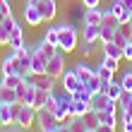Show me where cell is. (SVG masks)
Listing matches in <instances>:
<instances>
[{"mask_svg": "<svg viewBox=\"0 0 132 132\" xmlns=\"http://www.w3.org/2000/svg\"><path fill=\"white\" fill-rule=\"evenodd\" d=\"M3 19H5V17H3V12H0V22H3Z\"/></svg>", "mask_w": 132, "mask_h": 132, "instance_id": "obj_43", "label": "cell"}, {"mask_svg": "<svg viewBox=\"0 0 132 132\" xmlns=\"http://www.w3.org/2000/svg\"><path fill=\"white\" fill-rule=\"evenodd\" d=\"M122 58H125V60H132V41H127L125 46H122Z\"/></svg>", "mask_w": 132, "mask_h": 132, "instance_id": "obj_34", "label": "cell"}, {"mask_svg": "<svg viewBox=\"0 0 132 132\" xmlns=\"http://www.w3.org/2000/svg\"><path fill=\"white\" fill-rule=\"evenodd\" d=\"M36 7H38V12H41L43 22H53V19H55V14H58L55 0H41V3H36Z\"/></svg>", "mask_w": 132, "mask_h": 132, "instance_id": "obj_7", "label": "cell"}, {"mask_svg": "<svg viewBox=\"0 0 132 132\" xmlns=\"http://www.w3.org/2000/svg\"><path fill=\"white\" fill-rule=\"evenodd\" d=\"M122 84L120 82H115V79H111L108 82V87H106V94H108V98H113V101H118L120 96H122Z\"/></svg>", "mask_w": 132, "mask_h": 132, "instance_id": "obj_21", "label": "cell"}, {"mask_svg": "<svg viewBox=\"0 0 132 132\" xmlns=\"http://www.w3.org/2000/svg\"><path fill=\"white\" fill-rule=\"evenodd\" d=\"M72 70H75V75L79 77V82H82V84H87L91 77L96 75V67H91V65H87V63H77Z\"/></svg>", "mask_w": 132, "mask_h": 132, "instance_id": "obj_10", "label": "cell"}, {"mask_svg": "<svg viewBox=\"0 0 132 132\" xmlns=\"http://www.w3.org/2000/svg\"><path fill=\"white\" fill-rule=\"evenodd\" d=\"M120 3H122V7H125V10L132 14V0H120Z\"/></svg>", "mask_w": 132, "mask_h": 132, "instance_id": "obj_39", "label": "cell"}, {"mask_svg": "<svg viewBox=\"0 0 132 132\" xmlns=\"http://www.w3.org/2000/svg\"><path fill=\"white\" fill-rule=\"evenodd\" d=\"M34 96H36V84H34L31 79L22 82L19 87H17V98H19V103L34 106Z\"/></svg>", "mask_w": 132, "mask_h": 132, "instance_id": "obj_4", "label": "cell"}, {"mask_svg": "<svg viewBox=\"0 0 132 132\" xmlns=\"http://www.w3.org/2000/svg\"><path fill=\"white\" fill-rule=\"evenodd\" d=\"M87 132H96V130H87Z\"/></svg>", "mask_w": 132, "mask_h": 132, "instance_id": "obj_44", "label": "cell"}, {"mask_svg": "<svg viewBox=\"0 0 132 132\" xmlns=\"http://www.w3.org/2000/svg\"><path fill=\"white\" fill-rule=\"evenodd\" d=\"M103 55H111V58H118V60H122V48H120L118 43L108 41V43H103Z\"/></svg>", "mask_w": 132, "mask_h": 132, "instance_id": "obj_23", "label": "cell"}, {"mask_svg": "<svg viewBox=\"0 0 132 132\" xmlns=\"http://www.w3.org/2000/svg\"><path fill=\"white\" fill-rule=\"evenodd\" d=\"M82 120H84V125H87V130H96V127L101 125V120H98V111H94V108H89V111L82 115Z\"/></svg>", "mask_w": 132, "mask_h": 132, "instance_id": "obj_18", "label": "cell"}, {"mask_svg": "<svg viewBox=\"0 0 132 132\" xmlns=\"http://www.w3.org/2000/svg\"><path fill=\"white\" fill-rule=\"evenodd\" d=\"M101 34V27H91V24H82V41L87 43H96Z\"/></svg>", "mask_w": 132, "mask_h": 132, "instance_id": "obj_16", "label": "cell"}, {"mask_svg": "<svg viewBox=\"0 0 132 132\" xmlns=\"http://www.w3.org/2000/svg\"><path fill=\"white\" fill-rule=\"evenodd\" d=\"M82 5H84V7H98L101 0H82Z\"/></svg>", "mask_w": 132, "mask_h": 132, "instance_id": "obj_37", "label": "cell"}, {"mask_svg": "<svg viewBox=\"0 0 132 132\" xmlns=\"http://www.w3.org/2000/svg\"><path fill=\"white\" fill-rule=\"evenodd\" d=\"M0 46H3V38H0Z\"/></svg>", "mask_w": 132, "mask_h": 132, "instance_id": "obj_45", "label": "cell"}, {"mask_svg": "<svg viewBox=\"0 0 132 132\" xmlns=\"http://www.w3.org/2000/svg\"><path fill=\"white\" fill-rule=\"evenodd\" d=\"M29 3H34V5H36V3H41V0H29Z\"/></svg>", "mask_w": 132, "mask_h": 132, "instance_id": "obj_42", "label": "cell"}, {"mask_svg": "<svg viewBox=\"0 0 132 132\" xmlns=\"http://www.w3.org/2000/svg\"><path fill=\"white\" fill-rule=\"evenodd\" d=\"M79 41V31L75 24H58V48L63 53H72Z\"/></svg>", "mask_w": 132, "mask_h": 132, "instance_id": "obj_1", "label": "cell"}, {"mask_svg": "<svg viewBox=\"0 0 132 132\" xmlns=\"http://www.w3.org/2000/svg\"><path fill=\"white\" fill-rule=\"evenodd\" d=\"M7 46H10L12 51H17V48H22V46H24V29H22L19 24H14V29H12V34H10V41H7Z\"/></svg>", "mask_w": 132, "mask_h": 132, "instance_id": "obj_15", "label": "cell"}, {"mask_svg": "<svg viewBox=\"0 0 132 132\" xmlns=\"http://www.w3.org/2000/svg\"><path fill=\"white\" fill-rule=\"evenodd\" d=\"M12 72H17V58H14V51L3 60V75H12Z\"/></svg>", "mask_w": 132, "mask_h": 132, "instance_id": "obj_24", "label": "cell"}, {"mask_svg": "<svg viewBox=\"0 0 132 132\" xmlns=\"http://www.w3.org/2000/svg\"><path fill=\"white\" fill-rule=\"evenodd\" d=\"M60 84H63V89L72 91V94L82 87V82H79V77L75 75V70H65V72L60 75Z\"/></svg>", "mask_w": 132, "mask_h": 132, "instance_id": "obj_8", "label": "cell"}, {"mask_svg": "<svg viewBox=\"0 0 132 132\" xmlns=\"http://www.w3.org/2000/svg\"><path fill=\"white\" fill-rule=\"evenodd\" d=\"M120 84H122V89H125V91H130V94H132V67L122 72V79H120Z\"/></svg>", "mask_w": 132, "mask_h": 132, "instance_id": "obj_31", "label": "cell"}, {"mask_svg": "<svg viewBox=\"0 0 132 132\" xmlns=\"http://www.w3.org/2000/svg\"><path fill=\"white\" fill-rule=\"evenodd\" d=\"M29 77L27 75H19V72H12V75H3L0 77V87H10V89H17L22 82H27Z\"/></svg>", "mask_w": 132, "mask_h": 132, "instance_id": "obj_11", "label": "cell"}, {"mask_svg": "<svg viewBox=\"0 0 132 132\" xmlns=\"http://www.w3.org/2000/svg\"><path fill=\"white\" fill-rule=\"evenodd\" d=\"M24 22L29 27H38L43 22V17H41V12H38V7L34 5V3H29V0H24Z\"/></svg>", "mask_w": 132, "mask_h": 132, "instance_id": "obj_6", "label": "cell"}, {"mask_svg": "<svg viewBox=\"0 0 132 132\" xmlns=\"http://www.w3.org/2000/svg\"><path fill=\"white\" fill-rule=\"evenodd\" d=\"M10 125H14V103L12 106L3 103L0 106V127H10Z\"/></svg>", "mask_w": 132, "mask_h": 132, "instance_id": "obj_13", "label": "cell"}, {"mask_svg": "<svg viewBox=\"0 0 132 132\" xmlns=\"http://www.w3.org/2000/svg\"><path fill=\"white\" fill-rule=\"evenodd\" d=\"M96 132H115V127H113V125H103V122H101V125L96 127Z\"/></svg>", "mask_w": 132, "mask_h": 132, "instance_id": "obj_36", "label": "cell"}, {"mask_svg": "<svg viewBox=\"0 0 132 132\" xmlns=\"http://www.w3.org/2000/svg\"><path fill=\"white\" fill-rule=\"evenodd\" d=\"M36 53L46 60V63H48V60L58 53V46H53V43H48V41H46V38H41V43L36 46Z\"/></svg>", "mask_w": 132, "mask_h": 132, "instance_id": "obj_14", "label": "cell"}, {"mask_svg": "<svg viewBox=\"0 0 132 132\" xmlns=\"http://www.w3.org/2000/svg\"><path fill=\"white\" fill-rule=\"evenodd\" d=\"M111 12L115 14V17H118V22H120V24H127V22H130V12L125 10V7H122V3H120V0H113Z\"/></svg>", "mask_w": 132, "mask_h": 132, "instance_id": "obj_17", "label": "cell"}, {"mask_svg": "<svg viewBox=\"0 0 132 132\" xmlns=\"http://www.w3.org/2000/svg\"><path fill=\"white\" fill-rule=\"evenodd\" d=\"M82 24H91V27H101V7H84V17ZM79 24V27H82Z\"/></svg>", "mask_w": 132, "mask_h": 132, "instance_id": "obj_9", "label": "cell"}, {"mask_svg": "<svg viewBox=\"0 0 132 132\" xmlns=\"http://www.w3.org/2000/svg\"><path fill=\"white\" fill-rule=\"evenodd\" d=\"M0 132H29V130H27V127H19V125H17V127L10 125V127H0Z\"/></svg>", "mask_w": 132, "mask_h": 132, "instance_id": "obj_35", "label": "cell"}, {"mask_svg": "<svg viewBox=\"0 0 132 132\" xmlns=\"http://www.w3.org/2000/svg\"><path fill=\"white\" fill-rule=\"evenodd\" d=\"M113 36H115V29H113V27H103V24H101V34H98V41H101V43L113 41Z\"/></svg>", "mask_w": 132, "mask_h": 132, "instance_id": "obj_28", "label": "cell"}, {"mask_svg": "<svg viewBox=\"0 0 132 132\" xmlns=\"http://www.w3.org/2000/svg\"><path fill=\"white\" fill-rule=\"evenodd\" d=\"M36 122H38V127H41V132L43 130H53V127L60 125L58 118L48 111V108H38V111H36Z\"/></svg>", "mask_w": 132, "mask_h": 132, "instance_id": "obj_5", "label": "cell"}, {"mask_svg": "<svg viewBox=\"0 0 132 132\" xmlns=\"http://www.w3.org/2000/svg\"><path fill=\"white\" fill-rule=\"evenodd\" d=\"M101 24H103V27H113V29L120 27V22H118V17L111 12V7H108V10H101Z\"/></svg>", "mask_w": 132, "mask_h": 132, "instance_id": "obj_22", "label": "cell"}, {"mask_svg": "<svg viewBox=\"0 0 132 132\" xmlns=\"http://www.w3.org/2000/svg\"><path fill=\"white\" fill-rule=\"evenodd\" d=\"M79 53H82L84 58H89L91 53H94V43H87V41H82V51H79Z\"/></svg>", "mask_w": 132, "mask_h": 132, "instance_id": "obj_33", "label": "cell"}, {"mask_svg": "<svg viewBox=\"0 0 132 132\" xmlns=\"http://www.w3.org/2000/svg\"><path fill=\"white\" fill-rule=\"evenodd\" d=\"M67 125H70V130H72V132H87V125H84L82 115H79V118H70Z\"/></svg>", "mask_w": 132, "mask_h": 132, "instance_id": "obj_29", "label": "cell"}, {"mask_svg": "<svg viewBox=\"0 0 132 132\" xmlns=\"http://www.w3.org/2000/svg\"><path fill=\"white\" fill-rule=\"evenodd\" d=\"M36 122V108L34 106H27V103H14V125H19V127H31Z\"/></svg>", "mask_w": 132, "mask_h": 132, "instance_id": "obj_2", "label": "cell"}, {"mask_svg": "<svg viewBox=\"0 0 132 132\" xmlns=\"http://www.w3.org/2000/svg\"><path fill=\"white\" fill-rule=\"evenodd\" d=\"M65 72V53L58 48V53L53 55L48 63H46V75H51V77H55V79H60V75Z\"/></svg>", "mask_w": 132, "mask_h": 132, "instance_id": "obj_3", "label": "cell"}, {"mask_svg": "<svg viewBox=\"0 0 132 132\" xmlns=\"http://www.w3.org/2000/svg\"><path fill=\"white\" fill-rule=\"evenodd\" d=\"M46 72V60L38 55V53H34L31 58V75H43Z\"/></svg>", "mask_w": 132, "mask_h": 132, "instance_id": "obj_25", "label": "cell"}, {"mask_svg": "<svg viewBox=\"0 0 132 132\" xmlns=\"http://www.w3.org/2000/svg\"><path fill=\"white\" fill-rule=\"evenodd\" d=\"M130 65H132V60H130Z\"/></svg>", "mask_w": 132, "mask_h": 132, "instance_id": "obj_47", "label": "cell"}, {"mask_svg": "<svg viewBox=\"0 0 132 132\" xmlns=\"http://www.w3.org/2000/svg\"><path fill=\"white\" fill-rule=\"evenodd\" d=\"M46 41L53 43V46H58V27H51V29H46Z\"/></svg>", "mask_w": 132, "mask_h": 132, "instance_id": "obj_32", "label": "cell"}, {"mask_svg": "<svg viewBox=\"0 0 132 132\" xmlns=\"http://www.w3.org/2000/svg\"><path fill=\"white\" fill-rule=\"evenodd\" d=\"M0 101L7 106H12V103H17V89H10V87H0Z\"/></svg>", "mask_w": 132, "mask_h": 132, "instance_id": "obj_20", "label": "cell"}, {"mask_svg": "<svg viewBox=\"0 0 132 132\" xmlns=\"http://www.w3.org/2000/svg\"><path fill=\"white\" fill-rule=\"evenodd\" d=\"M48 94H51V91H46V89H38V87H36V96H34V108H36V111L46 106V98H48Z\"/></svg>", "mask_w": 132, "mask_h": 132, "instance_id": "obj_26", "label": "cell"}, {"mask_svg": "<svg viewBox=\"0 0 132 132\" xmlns=\"http://www.w3.org/2000/svg\"><path fill=\"white\" fill-rule=\"evenodd\" d=\"M103 67H108V70H113V72H118V65H120V60L118 58H111V55H101V60H98Z\"/></svg>", "mask_w": 132, "mask_h": 132, "instance_id": "obj_27", "label": "cell"}, {"mask_svg": "<svg viewBox=\"0 0 132 132\" xmlns=\"http://www.w3.org/2000/svg\"><path fill=\"white\" fill-rule=\"evenodd\" d=\"M75 98H77V101H84V103H89V101H91V91L82 84V87L75 91Z\"/></svg>", "mask_w": 132, "mask_h": 132, "instance_id": "obj_30", "label": "cell"}, {"mask_svg": "<svg viewBox=\"0 0 132 132\" xmlns=\"http://www.w3.org/2000/svg\"><path fill=\"white\" fill-rule=\"evenodd\" d=\"M43 132H58V127H53V130H43Z\"/></svg>", "mask_w": 132, "mask_h": 132, "instance_id": "obj_40", "label": "cell"}, {"mask_svg": "<svg viewBox=\"0 0 132 132\" xmlns=\"http://www.w3.org/2000/svg\"><path fill=\"white\" fill-rule=\"evenodd\" d=\"M127 27H130V29H132V14H130V22H127Z\"/></svg>", "mask_w": 132, "mask_h": 132, "instance_id": "obj_41", "label": "cell"}, {"mask_svg": "<svg viewBox=\"0 0 132 132\" xmlns=\"http://www.w3.org/2000/svg\"><path fill=\"white\" fill-rule=\"evenodd\" d=\"M130 41H132V34H130Z\"/></svg>", "mask_w": 132, "mask_h": 132, "instance_id": "obj_46", "label": "cell"}, {"mask_svg": "<svg viewBox=\"0 0 132 132\" xmlns=\"http://www.w3.org/2000/svg\"><path fill=\"white\" fill-rule=\"evenodd\" d=\"M122 132H132V118H127L122 122Z\"/></svg>", "mask_w": 132, "mask_h": 132, "instance_id": "obj_38", "label": "cell"}, {"mask_svg": "<svg viewBox=\"0 0 132 132\" xmlns=\"http://www.w3.org/2000/svg\"><path fill=\"white\" fill-rule=\"evenodd\" d=\"M31 82L36 84L38 89H46V91H55V77H51V75H34L31 77Z\"/></svg>", "mask_w": 132, "mask_h": 132, "instance_id": "obj_12", "label": "cell"}, {"mask_svg": "<svg viewBox=\"0 0 132 132\" xmlns=\"http://www.w3.org/2000/svg\"><path fill=\"white\" fill-rule=\"evenodd\" d=\"M87 111H89V103L72 98V103H70V118H79V115H84Z\"/></svg>", "mask_w": 132, "mask_h": 132, "instance_id": "obj_19", "label": "cell"}]
</instances>
